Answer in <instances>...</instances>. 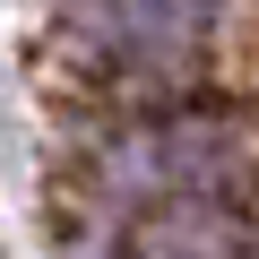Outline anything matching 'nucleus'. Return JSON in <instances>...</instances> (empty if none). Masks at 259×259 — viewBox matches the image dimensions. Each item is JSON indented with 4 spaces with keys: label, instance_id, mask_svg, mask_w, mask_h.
I'll use <instances>...</instances> for the list:
<instances>
[{
    "label": "nucleus",
    "instance_id": "obj_1",
    "mask_svg": "<svg viewBox=\"0 0 259 259\" xmlns=\"http://www.w3.org/2000/svg\"><path fill=\"white\" fill-rule=\"evenodd\" d=\"M139 259H242V233L207 190H190V199L156 207V225L139 233Z\"/></svg>",
    "mask_w": 259,
    "mask_h": 259
}]
</instances>
